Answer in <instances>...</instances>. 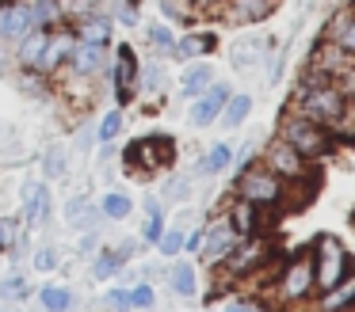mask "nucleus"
Returning a JSON list of instances; mask_svg holds the SVG:
<instances>
[{"instance_id":"nucleus-1","label":"nucleus","mask_w":355,"mask_h":312,"mask_svg":"<svg viewBox=\"0 0 355 312\" xmlns=\"http://www.w3.org/2000/svg\"><path fill=\"white\" fill-rule=\"evenodd\" d=\"M344 107H347V99H344V91L336 88V80L306 65L298 88H294V111L306 114L309 122H317V126L329 129L332 122L344 114Z\"/></svg>"},{"instance_id":"nucleus-2","label":"nucleus","mask_w":355,"mask_h":312,"mask_svg":"<svg viewBox=\"0 0 355 312\" xmlns=\"http://www.w3.org/2000/svg\"><path fill=\"white\" fill-rule=\"evenodd\" d=\"M233 194L245 198V202L260 205V210H283L286 205V183L271 172L268 164H245L237 167V179H233Z\"/></svg>"},{"instance_id":"nucleus-3","label":"nucleus","mask_w":355,"mask_h":312,"mask_svg":"<svg viewBox=\"0 0 355 312\" xmlns=\"http://www.w3.org/2000/svg\"><path fill=\"white\" fill-rule=\"evenodd\" d=\"M279 137H283L291 149H298L309 164H313V160H329L332 152H336V141H332L329 129L309 122L306 114H298L294 107L283 114V122H279Z\"/></svg>"},{"instance_id":"nucleus-4","label":"nucleus","mask_w":355,"mask_h":312,"mask_svg":"<svg viewBox=\"0 0 355 312\" xmlns=\"http://www.w3.org/2000/svg\"><path fill=\"white\" fill-rule=\"evenodd\" d=\"M313 293H317V282H313V259H309V251H298V255L283 259L275 270V301L286 304V309H298V304H309Z\"/></svg>"},{"instance_id":"nucleus-5","label":"nucleus","mask_w":355,"mask_h":312,"mask_svg":"<svg viewBox=\"0 0 355 312\" xmlns=\"http://www.w3.org/2000/svg\"><path fill=\"white\" fill-rule=\"evenodd\" d=\"M119 160H123L126 172L153 175L176 160V137L172 134H146L138 141H130L126 149H119Z\"/></svg>"},{"instance_id":"nucleus-6","label":"nucleus","mask_w":355,"mask_h":312,"mask_svg":"<svg viewBox=\"0 0 355 312\" xmlns=\"http://www.w3.org/2000/svg\"><path fill=\"white\" fill-rule=\"evenodd\" d=\"M309 259H313V282H317V293L340 286V282L352 274V255H347L344 240H336L332 232H321L309 248Z\"/></svg>"},{"instance_id":"nucleus-7","label":"nucleus","mask_w":355,"mask_h":312,"mask_svg":"<svg viewBox=\"0 0 355 312\" xmlns=\"http://www.w3.org/2000/svg\"><path fill=\"white\" fill-rule=\"evenodd\" d=\"M138 68L141 57L134 50V42H119L111 50V68H107V80H111V95H115V107H130L138 99Z\"/></svg>"},{"instance_id":"nucleus-8","label":"nucleus","mask_w":355,"mask_h":312,"mask_svg":"<svg viewBox=\"0 0 355 312\" xmlns=\"http://www.w3.org/2000/svg\"><path fill=\"white\" fill-rule=\"evenodd\" d=\"M260 164H268L283 183H302V179H313V175H317V172H313V164H309V160L302 156L298 149H291V145H286L283 137H271V141L263 145Z\"/></svg>"},{"instance_id":"nucleus-9","label":"nucleus","mask_w":355,"mask_h":312,"mask_svg":"<svg viewBox=\"0 0 355 312\" xmlns=\"http://www.w3.org/2000/svg\"><path fill=\"white\" fill-rule=\"evenodd\" d=\"M107 68H111V46L77 42V50H73L69 65H65L62 73L77 84H92V80H100V76H107Z\"/></svg>"},{"instance_id":"nucleus-10","label":"nucleus","mask_w":355,"mask_h":312,"mask_svg":"<svg viewBox=\"0 0 355 312\" xmlns=\"http://www.w3.org/2000/svg\"><path fill=\"white\" fill-rule=\"evenodd\" d=\"M268 263H271V248L260 240V236H248V240H241L237 248H233V255L225 259V278L230 282H237V278H248V274H256V270H268Z\"/></svg>"},{"instance_id":"nucleus-11","label":"nucleus","mask_w":355,"mask_h":312,"mask_svg":"<svg viewBox=\"0 0 355 312\" xmlns=\"http://www.w3.org/2000/svg\"><path fill=\"white\" fill-rule=\"evenodd\" d=\"M241 244V236L233 232V225L225 217H214L207 225V236H202V251H199V259L207 266H222L225 259L233 255V248Z\"/></svg>"},{"instance_id":"nucleus-12","label":"nucleus","mask_w":355,"mask_h":312,"mask_svg":"<svg viewBox=\"0 0 355 312\" xmlns=\"http://www.w3.org/2000/svg\"><path fill=\"white\" fill-rule=\"evenodd\" d=\"M73 50H77V30H73L69 23H65V27H58V30H50L46 50H42V61H39V73H46L50 80H54V76L69 65Z\"/></svg>"},{"instance_id":"nucleus-13","label":"nucleus","mask_w":355,"mask_h":312,"mask_svg":"<svg viewBox=\"0 0 355 312\" xmlns=\"http://www.w3.org/2000/svg\"><path fill=\"white\" fill-rule=\"evenodd\" d=\"M233 91H230V84H222V80H214L202 95H195L191 99V107H187V122H191L195 129H207V126H214L218 122V114H222V107H225V99H230Z\"/></svg>"},{"instance_id":"nucleus-14","label":"nucleus","mask_w":355,"mask_h":312,"mask_svg":"<svg viewBox=\"0 0 355 312\" xmlns=\"http://www.w3.org/2000/svg\"><path fill=\"white\" fill-rule=\"evenodd\" d=\"M27 30H35L27 0H0V50H12Z\"/></svg>"},{"instance_id":"nucleus-15","label":"nucleus","mask_w":355,"mask_h":312,"mask_svg":"<svg viewBox=\"0 0 355 312\" xmlns=\"http://www.w3.org/2000/svg\"><path fill=\"white\" fill-rule=\"evenodd\" d=\"M271 38L268 35H241L237 42L230 46V65L237 68V73H252L256 65H263V61L271 57Z\"/></svg>"},{"instance_id":"nucleus-16","label":"nucleus","mask_w":355,"mask_h":312,"mask_svg":"<svg viewBox=\"0 0 355 312\" xmlns=\"http://www.w3.org/2000/svg\"><path fill=\"white\" fill-rule=\"evenodd\" d=\"M50 217H54V190H50L46 179H31L24 187V221L31 228H39L50 225Z\"/></svg>"},{"instance_id":"nucleus-17","label":"nucleus","mask_w":355,"mask_h":312,"mask_svg":"<svg viewBox=\"0 0 355 312\" xmlns=\"http://www.w3.org/2000/svg\"><path fill=\"white\" fill-rule=\"evenodd\" d=\"M73 30H77V42H100V46H111V35H115V19H111L107 8H92V12L77 15V19L69 23Z\"/></svg>"},{"instance_id":"nucleus-18","label":"nucleus","mask_w":355,"mask_h":312,"mask_svg":"<svg viewBox=\"0 0 355 312\" xmlns=\"http://www.w3.org/2000/svg\"><path fill=\"white\" fill-rule=\"evenodd\" d=\"M279 0H225L222 8H218V15H222L225 23H233V27H252V23H263L271 12H275Z\"/></svg>"},{"instance_id":"nucleus-19","label":"nucleus","mask_w":355,"mask_h":312,"mask_svg":"<svg viewBox=\"0 0 355 312\" xmlns=\"http://www.w3.org/2000/svg\"><path fill=\"white\" fill-rule=\"evenodd\" d=\"M65 221H69L73 232H96L103 213H100V205L92 202V194L80 190V194H69V202H65Z\"/></svg>"},{"instance_id":"nucleus-20","label":"nucleus","mask_w":355,"mask_h":312,"mask_svg":"<svg viewBox=\"0 0 355 312\" xmlns=\"http://www.w3.org/2000/svg\"><path fill=\"white\" fill-rule=\"evenodd\" d=\"M214 50H218V35H214V30L195 27V30H187V35H180V38H176V53H172V57L187 65V61H202V57H210Z\"/></svg>"},{"instance_id":"nucleus-21","label":"nucleus","mask_w":355,"mask_h":312,"mask_svg":"<svg viewBox=\"0 0 355 312\" xmlns=\"http://www.w3.org/2000/svg\"><path fill=\"white\" fill-rule=\"evenodd\" d=\"M260 205H252V202H245V198H237L233 194V202L225 205V213L222 217L233 225V232L241 236V240H248V236H260Z\"/></svg>"},{"instance_id":"nucleus-22","label":"nucleus","mask_w":355,"mask_h":312,"mask_svg":"<svg viewBox=\"0 0 355 312\" xmlns=\"http://www.w3.org/2000/svg\"><path fill=\"white\" fill-rule=\"evenodd\" d=\"M214 80H218V76H214V65H210V61H187L184 73H180V99L191 103V99L202 95Z\"/></svg>"},{"instance_id":"nucleus-23","label":"nucleus","mask_w":355,"mask_h":312,"mask_svg":"<svg viewBox=\"0 0 355 312\" xmlns=\"http://www.w3.org/2000/svg\"><path fill=\"white\" fill-rule=\"evenodd\" d=\"M324 38H329V42H336L340 50L347 53V57H355V8H352V4H344V8H340V12L329 19Z\"/></svg>"},{"instance_id":"nucleus-24","label":"nucleus","mask_w":355,"mask_h":312,"mask_svg":"<svg viewBox=\"0 0 355 312\" xmlns=\"http://www.w3.org/2000/svg\"><path fill=\"white\" fill-rule=\"evenodd\" d=\"M317 312H355V270L340 286L317 293Z\"/></svg>"},{"instance_id":"nucleus-25","label":"nucleus","mask_w":355,"mask_h":312,"mask_svg":"<svg viewBox=\"0 0 355 312\" xmlns=\"http://www.w3.org/2000/svg\"><path fill=\"white\" fill-rule=\"evenodd\" d=\"M46 38H50V30H42V27L27 30V35L12 46V50H16V68H39L42 50H46Z\"/></svg>"},{"instance_id":"nucleus-26","label":"nucleus","mask_w":355,"mask_h":312,"mask_svg":"<svg viewBox=\"0 0 355 312\" xmlns=\"http://www.w3.org/2000/svg\"><path fill=\"white\" fill-rule=\"evenodd\" d=\"M164 84H168L164 61H161V57H146V61H141V68H138V95L161 99V95H164Z\"/></svg>"},{"instance_id":"nucleus-27","label":"nucleus","mask_w":355,"mask_h":312,"mask_svg":"<svg viewBox=\"0 0 355 312\" xmlns=\"http://www.w3.org/2000/svg\"><path fill=\"white\" fill-rule=\"evenodd\" d=\"M233 160H237L233 145L230 141H218V145H210V149L195 160V175H222V172H230V167H233Z\"/></svg>"},{"instance_id":"nucleus-28","label":"nucleus","mask_w":355,"mask_h":312,"mask_svg":"<svg viewBox=\"0 0 355 312\" xmlns=\"http://www.w3.org/2000/svg\"><path fill=\"white\" fill-rule=\"evenodd\" d=\"M35 301H39V312H69L73 304H77V293H73L69 286H54V282H46V286H39Z\"/></svg>"},{"instance_id":"nucleus-29","label":"nucleus","mask_w":355,"mask_h":312,"mask_svg":"<svg viewBox=\"0 0 355 312\" xmlns=\"http://www.w3.org/2000/svg\"><path fill=\"white\" fill-rule=\"evenodd\" d=\"M176 27H172V23H146V42H149V50H153V57H172V53H176Z\"/></svg>"},{"instance_id":"nucleus-30","label":"nucleus","mask_w":355,"mask_h":312,"mask_svg":"<svg viewBox=\"0 0 355 312\" xmlns=\"http://www.w3.org/2000/svg\"><path fill=\"white\" fill-rule=\"evenodd\" d=\"M248 114H252V95H248V91H233V95L225 99L218 122H222L225 129H241L248 122Z\"/></svg>"},{"instance_id":"nucleus-31","label":"nucleus","mask_w":355,"mask_h":312,"mask_svg":"<svg viewBox=\"0 0 355 312\" xmlns=\"http://www.w3.org/2000/svg\"><path fill=\"white\" fill-rule=\"evenodd\" d=\"M27 12H31V23L42 30H58L65 27V12L58 0H27Z\"/></svg>"},{"instance_id":"nucleus-32","label":"nucleus","mask_w":355,"mask_h":312,"mask_svg":"<svg viewBox=\"0 0 355 312\" xmlns=\"http://www.w3.org/2000/svg\"><path fill=\"white\" fill-rule=\"evenodd\" d=\"M69 175V149L65 145H46L42 149V179L46 183H58Z\"/></svg>"},{"instance_id":"nucleus-33","label":"nucleus","mask_w":355,"mask_h":312,"mask_svg":"<svg viewBox=\"0 0 355 312\" xmlns=\"http://www.w3.org/2000/svg\"><path fill=\"white\" fill-rule=\"evenodd\" d=\"M141 213H146V221H141V240L157 244L161 232H164V202L157 194H149L146 205H141Z\"/></svg>"},{"instance_id":"nucleus-34","label":"nucleus","mask_w":355,"mask_h":312,"mask_svg":"<svg viewBox=\"0 0 355 312\" xmlns=\"http://www.w3.org/2000/svg\"><path fill=\"white\" fill-rule=\"evenodd\" d=\"M168 286H172V293H180V297H195L199 293V266L195 263L168 266Z\"/></svg>"},{"instance_id":"nucleus-35","label":"nucleus","mask_w":355,"mask_h":312,"mask_svg":"<svg viewBox=\"0 0 355 312\" xmlns=\"http://www.w3.org/2000/svg\"><path fill=\"white\" fill-rule=\"evenodd\" d=\"M96 205H100L103 221H126V217L134 213L130 194H123V190H103V198H100Z\"/></svg>"},{"instance_id":"nucleus-36","label":"nucleus","mask_w":355,"mask_h":312,"mask_svg":"<svg viewBox=\"0 0 355 312\" xmlns=\"http://www.w3.org/2000/svg\"><path fill=\"white\" fill-rule=\"evenodd\" d=\"M126 129V118H123V107H111V111H103L100 118H96V145L103 141H119Z\"/></svg>"},{"instance_id":"nucleus-37","label":"nucleus","mask_w":355,"mask_h":312,"mask_svg":"<svg viewBox=\"0 0 355 312\" xmlns=\"http://www.w3.org/2000/svg\"><path fill=\"white\" fill-rule=\"evenodd\" d=\"M31 297V282H27L24 270H8L0 278V301H24Z\"/></svg>"},{"instance_id":"nucleus-38","label":"nucleus","mask_w":355,"mask_h":312,"mask_svg":"<svg viewBox=\"0 0 355 312\" xmlns=\"http://www.w3.org/2000/svg\"><path fill=\"white\" fill-rule=\"evenodd\" d=\"M16 73H19V91H24V95L39 99V95L50 91V76L46 73H39V68H16Z\"/></svg>"},{"instance_id":"nucleus-39","label":"nucleus","mask_w":355,"mask_h":312,"mask_svg":"<svg viewBox=\"0 0 355 312\" xmlns=\"http://www.w3.org/2000/svg\"><path fill=\"white\" fill-rule=\"evenodd\" d=\"M19 240H24V221L8 217V213H0V255H8Z\"/></svg>"},{"instance_id":"nucleus-40","label":"nucleus","mask_w":355,"mask_h":312,"mask_svg":"<svg viewBox=\"0 0 355 312\" xmlns=\"http://www.w3.org/2000/svg\"><path fill=\"white\" fill-rule=\"evenodd\" d=\"M184 232H187L184 225H172V228H164V232H161V240H157V251H161L164 259H176V255H184Z\"/></svg>"},{"instance_id":"nucleus-41","label":"nucleus","mask_w":355,"mask_h":312,"mask_svg":"<svg viewBox=\"0 0 355 312\" xmlns=\"http://www.w3.org/2000/svg\"><path fill=\"white\" fill-rule=\"evenodd\" d=\"M161 198L164 202H187V198H191V179H187V175H168V179L161 183Z\"/></svg>"},{"instance_id":"nucleus-42","label":"nucleus","mask_w":355,"mask_h":312,"mask_svg":"<svg viewBox=\"0 0 355 312\" xmlns=\"http://www.w3.org/2000/svg\"><path fill=\"white\" fill-rule=\"evenodd\" d=\"M157 4H161V19L172 23V27H176V23H191L195 19V12H191L187 0H157Z\"/></svg>"},{"instance_id":"nucleus-43","label":"nucleus","mask_w":355,"mask_h":312,"mask_svg":"<svg viewBox=\"0 0 355 312\" xmlns=\"http://www.w3.org/2000/svg\"><path fill=\"white\" fill-rule=\"evenodd\" d=\"M329 134H332V141H336V145L340 141H355V107L352 103H347L344 114H340V118L329 126Z\"/></svg>"},{"instance_id":"nucleus-44","label":"nucleus","mask_w":355,"mask_h":312,"mask_svg":"<svg viewBox=\"0 0 355 312\" xmlns=\"http://www.w3.org/2000/svg\"><path fill=\"white\" fill-rule=\"evenodd\" d=\"M103 309H107V312H134L130 286H111L107 293H103Z\"/></svg>"},{"instance_id":"nucleus-45","label":"nucleus","mask_w":355,"mask_h":312,"mask_svg":"<svg viewBox=\"0 0 355 312\" xmlns=\"http://www.w3.org/2000/svg\"><path fill=\"white\" fill-rule=\"evenodd\" d=\"M31 266H35V270H42V274L58 270V266H62V251H58V248H50V244H42V248H35Z\"/></svg>"},{"instance_id":"nucleus-46","label":"nucleus","mask_w":355,"mask_h":312,"mask_svg":"<svg viewBox=\"0 0 355 312\" xmlns=\"http://www.w3.org/2000/svg\"><path fill=\"white\" fill-rule=\"evenodd\" d=\"M130 301H134V312H149L157 304V293L149 282H138V286H130Z\"/></svg>"},{"instance_id":"nucleus-47","label":"nucleus","mask_w":355,"mask_h":312,"mask_svg":"<svg viewBox=\"0 0 355 312\" xmlns=\"http://www.w3.org/2000/svg\"><path fill=\"white\" fill-rule=\"evenodd\" d=\"M111 19H115V27H123V30H134V27H141V15H138V8H126V4H115V8H111Z\"/></svg>"},{"instance_id":"nucleus-48","label":"nucleus","mask_w":355,"mask_h":312,"mask_svg":"<svg viewBox=\"0 0 355 312\" xmlns=\"http://www.w3.org/2000/svg\"><path fill=\"white\" fill-rule=\"evenodd\" d=\"M96 145V122H80L73 134V149H92Z\"/></svg>"},{"instance_id":"nucleus-49","label":"nucleus","mask_w":355,"mask_h":312,"mask_svg":"<svg viewBox=\"0 0 355 312\" xmlns=\"http://www.w3.org/2000/svg\"><path fill=\"white\" fill-rule=\"evenodd\" d=\"M202 236H207V225H195V228H187V232H184V251H187V255H199V251H202Z\"/></svg>"},{"instance_id":"nucleus-50","label":"nucleus","mask_w":355,"mask_h":312,"mask_svg":"<svg viewBox=\"0 0 355 312\" xmlns=\"http://www.w3.org/2000/svg\"><path fill=\"white\" fill-rule=\"evenodd\" d=\"M96 160H100V167H111V164L119 160V145H115V141H103L100 152H96Z\"/></svg>"},{"instance_id":"nucleus-51","label":"nucleus","mask_w":355,"mask_h":312,"mask_svg":"<svg viewBox=\"0 0 355 312\" xmlns=\"http://www.w3.org/2000/svg\"><path fill=\"white\" fill-rule=\"evenodd\" d=\"M77 251H80V255H96V251H100V232H80Z\"/></svg>"},{"instance_id":"nucleus-52","label":"nucleus","mask_w":355,"mask_h":312,"mask_svg":"<svg viewBox=\"0 0 355 312\" xmlns=\"http://www.w3.org/2000/svg\"><path fill=\"white\" fill-rule=\"evenodd\" d=\"M187 4H191L195 15H218V8H222L225 0H187Z\"/></svg>"},{"instance_id":"nucleus-53","label":"nucleus","mask_w":355,"mask_h":312,"mask_svg":"<svg viewBox=\"0 0 355 312\" xmlns=\"http://www.w3.org/2000/svg\"><path fill=\"white\" fill-rule=\"evenodd\" d=\"M225 312H260L252 301H233V304H225Z\"/></svg>"},{"instance_id":"nucleus-54","label":"nucleus","mask_w":355,"mask_h":312,"mask_svg":"<svg viewBox=\"0 0 355 312\" xmlns=\"http://www.w3.org/2000/svg\"><path fill=\"white\" fill-rule=\"evenodd\" d=\"M0 312H19V309H8V304H0Z\"/></svg>"},{"instance_id":"nucleus-55","label":"nucleus","mask_w":355,"mask_h":312,"mask_svg":"<svg viewBox=\"0 0 355 312\" xmlns=\"http://www.w3.org/2000/svg\"><path fill=\"white\" fill-rule=\"evenodd\" d=\"M0 65H4V50H0Z\"/></svg>"},{"instance_id":"nucleus-56","label":"nucleus","mask_w":355,"mask_h":312,"mask_svg":"<svg viewBox=\"0 0 355 312\" xmlns=\"http://www.w3.org/2000/svg\"><path fill=\"white\" fill-rule=\"evenodd\" d=\"M347 103H352V107H355V95H352V99H347Z\"/></svg>"},{"instance_id":"nucleus-57","label":"nucleus","mask_w":355,"mask_h":312,"mask_svg":"<svg viewBox=\"0 0 355 312\" xmlns=\"http://www.w3.org/2000/svg\"><path fill=\"white\" fill-rule=\"evenodd\" d=\"M0 270H4V259H0Z\"/></svg>"},{"instance_id":"nucleus-58","label":"nucleus","mask_w":355,"mask_h":312,"mask_svg":"<svg viewBox=\"0 0 355 312\" xmlns=\"http://www.w3.org/2000/svg\"><path fill=\"white\" fill-rule=\"evenodd\" d=\"M352 8H355V0H352Z\"/></svg>"}]
</instances>
